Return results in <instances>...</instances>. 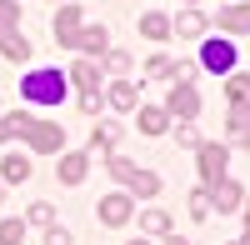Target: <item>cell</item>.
<instances>
[{"label": "cell", "instance_id": "obj_1", "mask_svg": "<svg viewBox=\"0 0 250 245\" xmlns=\"http://www.w3.org/2000/svg\"><path fill=\"white\" fill-rule=\"evenodd\" d=\"M15 20H20V5H15V0H0V50H5L10 60H30L35 45L15 30Z\"/></svg>", "mask_w": 250, "mask_h": 245}, {"label": "cell", "instance_id": "obj_2", "mask_svg": "<svg viewBox=\"0 0 250 245\" xmlns=\"http://www.w3.org/2000/svg\"><path fill=\"white\" fill-rule=\"evenodd\" d=\"M20 90H25V100H35V105H60V95H65V75H60V70H30Z\"/></svg>", "mask_w": 250, "mask_h": 245}, {"label": "cell", "instance_id": "obj_3", "mask_svg": "<svg viewBox=\"0 0 250 245\" xmlns=\"http://www.w3.org/2000/svg\"><path fill=\"white\" fill-rule=\"evenodd\" d=\"M110 175L120 180V185H130L135 195H155L160 190V180L150 175V170H140V165H130L125 155H110Z\"/></svg>", "mask_w": 250, "mask_h": 245}, {"label": "cell", "instance_id": "obj_4", "mask_svg": "<svg viewBox=\"0 0 250 245\" xmlns=\"http://www.w3.org/2000/svg\"><path fill=\"white\" fill-rule=\"evenodd\" d=\"M25 140H30V150H60L65 145V125H50V120H30L25 125Z\"/></svg>", "mask_w": 250, "mask_h": 245}, {"label": "cell", "instance_id": "obj_5", "mask_svg": "<svg viewBox=\"0 0 250 245\" xmlns=\"http://www.w3.org/2000/svg\"><path fill=\"white\" fill-rule=\"evenodd\" d=\"M200 150V180L205 185H220L225 180V150L215 145V140H205V145H195Z\"/></svg>", "mask_w": 250, "mask_h": 245}, {"label": "cell", "instance_id": "obj_6", "mask_svg": "<svg viewBox=\"0 0 250 245\" xmlns=\"http://www.w3.org/2000/svg\"><path fill=\"white\" fill-rule=\"evenodd\" d=\"M165 115L195 120V115H200V95H195L190 85H170V100H165Z\"/></svg>", "mask_w": 250, "mask_h": 245}, {"label": "cell", "instance_id": "obj_7", "mask_svg": "<svg viewBox=\"0 0 250 245\" xmlns=\"http://www.w3.org/2000/svg\"><path fill=\"white\" fill-rule=\"evenodd\" d=\"M75 35H80V5H60V15H55V40H60V45H75Z\"/></svg>", "mask_w": 250, "mask_h": 245}, {"label": "cell", "instance_id": "obj_8", "mask_svg": "<svg viewBox=\"0 0 250 245\" xmlns=\"http://www.w3.org/2000/svg\"><path fill=\"white\" fill-rule=\"evenodd\" d=\"M130 220V195H105L100 200V225H125Z\"/></svg>", "mask_w": 250, "mask_h": 245}, {"label": "cell", "instance_id": "obj_9", "mask_svg": "<svg viewBox=\"0 0 250 245\" xmlns=\"http://www.w3.org/2000/svg\"><path fill=\"white\" fill-rule=\"evenodd\" d=\"M235 65V45H225V40H210V45H205V70H230Z\"/></svg>", "mask_w": 250, "mask_h": 245}, {"label": "cell", "instance_id": "obj_10", "mask_svg": "<svg viewBox=\"0 0 250 245\" xmlns=\"http://www.w3.org/2000/svg\"><path fill=\"white\" fill-rule=\"evenodd\" d=\"M75 50H85V55H105V50H110V35L100 30V25H90V30L75 35Z\"/></svg>", "mask_w": 250, "mask_h": 245}, {"label": "cell", "instance_id": "obj_11", "mask_svg": "<svg viewBox=\"0 0 250 245\" xmlns=\"http://www.w3.org/2000/svg\"><path fill=\"white\" fill-rule=\"evenodd\" d=\"M215 195H210V205H220V210H240V200H245V190L235 185V180H220V185H210Z\"/></svg>", "mask_w": 250, "mask_h": 245}, {"label": "cell", "instance_id": "obj_12", "mask_svg": "<svg viewBox=\"0 0 250 245\" xmlns=\"http://www.w3.org/2000/svg\"><path fill=\"white\" fill-rule=\"evenodd\" d=\"M110 105H115V110H135V105H140V90L125 85V80H115V85H110Z\"/></svg>", "mask_w": 250, "mask_h": 245}, {"label": "cell", "instance_id": "obj_13", "mask_svg": "<svg viewBox=\"0 0 250 245\" xmlns=\"http://www.w3.org/2000/svg\"><path fill=\"white\" fill-rule=\"evenodd\" d=\"M170 30H180L185 40H195V35L205 30V15H200V10H180V15H175V25H170Z\"/></svg>", "mask_w": 250, "mask_h": 245}, {"label": "cell", "instance_id": "obj_14", "mask_svg": "<svg viewBox=\"0 0 250 245\" xmlns=\"http://www.w3.org/2000/svg\"><path fill=\"white\" fill-rule=\"evenodd\" d=\"M85 165H90L85 155H65L60 160V180H65V185H80V180H85Z\"/></svg>", "mask_w": 250, "mask_h": 245}, {"label": "cell", "instance_id": "obj_15", "mask_svg": "<svg viewBox=\"0 0 250 245\" xmlns=\"http://www.w3.org/2000/svg\"><path fill=\"white\" fill-rule=\"evenodd\" d=\"M140 35H145V40H165V35H170V20H165V15H155V10H150V15L140 20Z\"/></svg>", "mask_w": 250, "mask_h": 245}, {"label": "cell", "instance_id": "obj_16", "mask_svg": "<svg viewBox=\"0 0 250 245\" xmlns=\"http://www.w3.org/2000/svg\"><path fill=\"white\" fill-rule=\"evenodd\" d=\"M0 175H5V180H30V160L25 155H5V160H0Z\"/></svg>", "mask_w": 250, "mask_h": 245}, {"label": "cell", "instance_id": "obj_17", "mask_svg": "<svg viewBox=\"0 0 250 245\" xmlns=\"http://www.w3.org/2000/svg\"><path fill=\"white\" fill-rule=\"evenodd\" d=\"M140 130H145V135H160V130H165V110L140 105Z\"/></svg>", "mask_w": 250, "mask_h": 245}, {"label": "cell", "instance_id": "obj_18", "mask_svg": "<svg viewBox=\"0 0 250 245\" xmlns=\"http://www.w3.org/2000/svg\"><path fill=\"white\" fill-rule=\"evenodd\" d=\"M140 225L150 230V235H170V215H165V210H145V215H140Z\"/></svg>", "mask_w": 250, "mask_h": 245}, {"label": "cell", "instance_id": "obj_19", "mask_svg": "<svg viewBox=\"0 0 250 245\" xmlns=\"http://www.w3.org/2000/svg\"><path fill=\"white\" fill-rule=\"evenodd\" d=\"M25 240V220H0V245H20Z\"/></svg>", "mask_w": 250, "mask_h": 245}, {"label": "cell", "instance_id": "obj_20", "mask_svg": "<svg viewBox=\"0 0 250 245\" xmlns=\"http://www.w3.org/2000/svg\"><path fill=\"white\" fill-rule=\"evenodd\" d=\"M70 75H75V80H80V85H90V90H95V85H100V65H95V60H80V65H75V70H70Z\"/></svg>", "mask_w": 250, "mask_h": 245}, {"label": "cell", "instance_id": "obj_21", "mask_svg": "<svg viewBox=\"0 0 250 245\" xmlns=\"http://www.w3.org/2000/svg\"><path fill=\"white\" fill-rule=\"evenodd\" d=\"M210 210H215V205H210V190H195V195H190V215H195V220H205Z\"/></svg>", "mask_w": 250, "mask_h": 245}, {"label": "cell", "instance_id": "obj_22", "mask_svg": "<svg viewBox=\"0 0 250 245\" xmlns=\"http://www.w3.org/2000/svg\"><path fill=\"white\" fill-rule=\"evenodd\" d=\"M0 125H5V135H25L30 115H25V110H15V115H5V120H0Z\"/></svg>", "mask_w": 250, "mask_h": 245}, {"label": "cell", "instance_id": "obj_23", "mask_svg": "<svg viewBox=\"0 0 250 245\" xmlns=\"http://www.w3.org/2000/svg\"><path fill=\"white\" fill-rule=\"evenodd\" d=\"M30 225H55V205H45V200L30 205Z\"/></svg>", "mask_w": 250, "mask_h": 245}, {"label": "cell", "instance_id": "obj_24", "mask_svg": "<svg viewBox=\"0 0 250 245\" xmlns=\"http://www.w3.org/2000/svg\"><path fill=\"white\" fill-rule=\"evenodd\" d=\"M90 145H95V150H110V145H115V125H105V130L95 125V135H90Z\"/></svg>", "mask_w": 250, "mask_h": 245}, {"label": "cell", "instance_id": "obj_25", "mask_svg": "<svg viewBox=\"0 0 250 245\" xmlns=\"http://www.w3.org/2000/svg\"><path fill=\"white\" fill-rule=\"evenodd\" d=\"M105 65H110L115 75H125V70H130V55H125V50H105Z\"/></svg>", "mask_w": 250, "mask_h": 245}, {"label": "cell", "instance_id": "obj_26", "mask_svg": "<svg viewBox=\"0 0 250 245\" xmlns=\"http://www.w3.org/2000/svg\"><path fill=\"white\" fill-rule=\"evenodd\" d=\"M225 25L240 35V30H245V5H230V10H225Z\"/></svg>", "mask_w": 250, "mask_h": 245}, {"label": "cell", "instance_id": "obj_27", "mask_svg": "<svg viewBox=\"0 0 250 245\" xmlns=\"http://www.w3.org/2000/svg\"><path fill=\"white\" fill-rule=\"evenodd\" d=\"M245 85H250L245 75H230V85H225V90H230V100H235V105H245Z\"/></svg>", "mask_w": 250, "mask_h": 245}, {"label": "cell", "instance_id": "obj_28", "mask_svg": "<svg viewBox=\"0 0 250 245\" xmlns=\"http://www.w3.org/2000/svg\"><path fill=\"white\" fill-rule=\"evenodd\" d=\"M175 140H180V145H185V150H195V145H200V135H195L190 125H180V130H175Z\"/></svg>", "mask_w": 250, "mask_h": 245}, {"label": "cell", "instance_id": "obj_29", "mask_svg": "<svg viewBox=\"0 0 250 245\" xmlns=\"http://www.w3.org/2000/svg\"><path fill=\"white\" fill-rule=\"evenodd\" d=\"M230 130L245 140V105H235V110H230Z\"/></svg>", "mask_w": 250, "mask_h": 245}, {"label": "cell", "instance_id": "obj_30", "mask_svg": "<svg viewBox=\"0 0 250 245\" xmlns=\"http://www.w3.org/2000/svg\"><path fill=\"white\" fill-rule=\"evenodd\" d=\"M45 245H75V240H70V230H60V225H50V235H45Z\"/></svg>", "mask_w": 250, "mask_h": 245}, {"label": "cell", "instance_id": "obj_31", "mask_svg": "<svg viewBox=\"0 0 250 245\" xmlns=\"http://www.w3.org/2000/svg\"><path fill=\"white\" fill-rule=\"evenodd\" d=\"M145 75H170V60H165V55H155L150 65H145Z\"/></svg>", "mask_w": 250, "mask_h": 245}, {"label": "cell", "instance_id": "obj_32", "mask_svg": "<svg viewBox=\"0 0 250 245\" xmlns=\"http://www.w3.org/2000/svg\"><path fill=\"white\" fill-rule=\"evenodd\" d=\"M80 110H100V90H85V95H80Z\"/></svg>", "mask_w": 250, "mask_h": 245}, {"label": "cell", "instance_id": "obj_33", "mask_svg": "<svg viewBox=\"0 0 250 245\" xmlns=\"http://www.w3.org/2000/svg\"><path fill=\"white\" fill-rule=\"evenodd\" d=\"M165 245H190V240H180V235H170V240H165Z\"/></svg>", "mask_w": 250, "mask_h": 245}, {"label": "cell", "instance_id": "obj_34", "mask_svg": "<svg viewBox=\"0 0 250 245\" xmlns=\"http://www.w3.org/2000/svg\"><path fill=\"white\" fill-rule=\"evenodd\" d=\"M0 140H10V135H5V125H0Z\"/></svg>", "mask_w": 250, "mask_h": 245}, {"label": "cell", "instance_id": "obj_35", "mask_svg": "<svg viewBox=\"0 0 250 245\" xmlns=\"http://www.w3.org/2000/svg\"><path fill=\"white\" fill-rule=\"evenodd\" d=\"M185 5H195V0H185Z\"/></svg>", "mask_w": 250, "mask_h": 245}, {"label": "cell", "instance_id": "obj_36", "mask_svg": "<svg viewBox=\"0 0 250 245\" xmlns=\"http://www.w3.org/2000/svg\"><path fill=\"white\" fill-rule=\"evenodd\" d=\"M135 245H145V240H135Z\"/></svg>", "mask_w": 250, "mask_h": 245}, {"label": "cell", "instance_id": "obj_37", "mask_svg": "<svg viewBox=\"0 0 250 245\" xmlns=\"http://www.w3.org/2000/svg\"><path fill=\"white\" fill-rule=\"evenodd\" d=\"M235 245H245V240H235Z\"/></svg>", "mask_w": 250, "mask_h": 245}]
</instances>
